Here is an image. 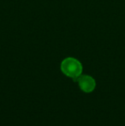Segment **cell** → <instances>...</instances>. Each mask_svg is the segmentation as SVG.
I'll use <instances>...</instances> for the list:
<instances>
[{
    "instance_id": "obj_1",
    "label": "cell",
    "mask_w": 125,
    "mask_h": 126,
    "mask_svg": "<svg viewBox=\"0 0 125 126\" xmlns=\"http://www.w3.org/2000/svg\"><path fill=\"white\" fill-rule=\"evenodd\" d=\"M61 70L65 76H69L75 80L82 74V65L75 58H67L61 63Z\"/></svg>"
},
{
    "instance_id": "obj_2",
    "label": "cell",
    "mask_w": 125,
    "mask_h": 126,
    "mask_svg": "<svg viewBox=\"0 0 125 126\" xmlns=\"http://www.w3.org/2000/svg\"><path fill=\"white\" fill-rule=\"evenodd\" d=\"M75 81H77L80 88L85 93H91L94 91L96 87L94 79L90 76H80L75 79Z\"/></svg>"
}]
</instances>
